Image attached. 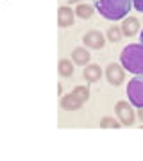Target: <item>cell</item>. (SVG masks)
<instances>
[{
  "instance_id": "6da1fadb",
  "label": "cell",
  "mask_w": 143,
  "mask_h": 161,
  "mask_svg": "<svg viewBox=\"0 0 143 161\" xmlns=\"http://www.w3.org/2000/svg\"><path fill=\"white\" fill-rule=\"evenodd\" d=\"M97 11L109 22H118L131 13V0H95Z\"/></svg>"
},
{
  "instance_id": "7a4b0ae2",
  "label": "cell",
  "mask_w": 143,
  "mask_h": 161,
  "mask_svg": "<svg viewBox=\"0 0 143 161\" xmlns=\"http://www.w3.org/2000/svg\"><path fill=\"white\" fill-rule=\"evenodd\" d=\"M120 63L124 70L134 75H143V45L141 43H131L127 45L120 54Z\"/></svg>"
},
{
  "instance_id": "3957f363",
  "label": "cell",
  "mask_w": 143,
  "mask_h": 161,
  "mask_svg": "<svg viewBox=\"0 0 143 161\" xmlns=\"http://www.w3.org/2000/svg\"><path fill=\"white\" fill-rule=\"evenodd\" d=\"M88 97H90V88L79 86V88H75L72 93H68V95H64L61 98V106L64 109H79L80 106L88 100Z\"/></svg>"
},
{
  "instance_id": "277c9868",
  "label": "cell",
  "mask_w": 143,
  "mask_h": 161,
  "mask_svg": "<svg viewBox=\"0 0 143 161\" xmlns=\"http://www.w3.org/2000/svg\"><path fill=\"white\" fill-rule=\"evenodd\" d=\"M125 92L131 106H134L138 109L143 108V75H136L134 79L129 80Z\"/></svg>"
},
{
  "instance_id": "5b68a950",
  "label": "cell",
  "mask_w": 143,
  "mask_h": 161,
  "mask_svg": "<svg viewBox=\"0 0 143 161\" xmlns=\"http://www.w3.org/2000/svg\"><path fill=\"white\" fill-rule=\"evenodd\" d=\"M116 115L120 118L122 125H132L134 124V111L131 108V102H125V100H120L116 104Z\"/></svg>"
},
{
  "instance_id": "8992f818",
  "label": "cell",
  "mask_w": 143,
  "mask_h": 161,
  "mask_svg": "<svg viewBox=\"0 0 143 161\" xmlns=\"http://www.w3.org/2000/svg\"><path fill=\"white\" fill-rule=\"evenodd\" d=\"M106 77H107V80L111 82V84H114V86H118V84H122L124 82V79H125V72H124V66H120V64H109L107 68H106Z\"/></svg>"
},
{
  "instance_id": "52a82bcc",
  "label": "cell",
  "mask_w": 143,
  "mask_h": 161,
  "mask_svg": "<svg viewBox=\"0 0 143 161\" xmlns=\"http://www.w3.org/2000/svg\"><path fill=\"white\" fill-rule=\"evenodd\" d=\"M86 47H90V48H102L106 45V40H104V36L100 31H90V32H86L84 38H82Z\"/></svg>"
},
{
  "instance_id": "ba28073f",
  "label": "cell",
  "mask_w": 143,
  "mask_h": 161,
  "mask_svg": "<svg viewBox=\"0 0 143 161\" xmlns=\"http://www.w3.org/2000/svg\"><path fill=\"white\" fill-rule=\"evenodd\" d=\"M57 23H59V27H70L74 23V11L68 6L59 7V11H57Z\"/></svg>"
},
{
  "instance_id": "9c48e42d",
  "label": "cell",
  "mask_w": 143,
  "mask_h": 161,
  "mask_svg": "<svg viewBox=\"0 0 143 161\" xmlns=\"http://www.w3.org/2000/svg\"><path fill=\"white\" fill-rule=\"evenodd\" d=\"M122 34H125V36H134L138 32V29H140V23H138L136 18H124V23H122Z\"/></svg>"
},
{
  "instance_id": "30bf717a",
  "label": "cell",
  "mask_w": 143,
  "mask_h": 161,
  "mask_svg": "<svg viewBox=\"0 0 143 161\" xmlns=\"http://www.w3.org/2000/svg\"><path fill=\"white\" fill-rule=\"evenodd\" d=\"M102 77V68L98 66V64H90V66H86L84 70V79L88 82H95Z\"/></svg>"
},
{
  "instance_id": "8fae6325",
  "label": "cell",
  "mask_w": 143,
  "mask_h": 161,
  "mask_svg": "<svg viewBox=\"0 0 143 161\" xmlns=\"http://www.w3.org/2000/svg\"><path fill=\"white\" fill-rule=\"evenodd\" d=\"M90 58H91L90 52L86 50V48H82V47H80V48H75V50L72 52V61L77 63V64H88L90 63Z\"/></svg>"
},
{
  "instance_id": "7c38bea8",
  "label": "cell",
  "mask_w": 143,
  "mask_h": 161,
  "mask_svg": "<svg viewBox=\"0 0 143 161\" xmlns=\"http://www.w3.org/2000/svg\"><path fill=\"white\" fill-rule=\"evenodd\" d=\"M75 14L79 18L88 20V18H91V14H93V6H90V4H79L77 9H75Z\"/></svg>"
},
{
  "instance_id": "4fadbf2b",
  "label": "cell",
  "mask_w": 143,
  "mask_h": 161,
  "mask_svg": "<svg viewBox=\"0 0 143 161\" xmlns=\"http://www.w3.org/2000/svg\"><path fill=\"white\" fill-rule=\"evenodd\" d=\"M59 74L63 75V77H70V75L74 74V64H72V61L61 59L59 61Z\"/></svg>"
},
{
  "instance_id": "5bb4252c",
  "label": "cell",
  "mask_w": 143,
  "mask_h": 161,
  "mask_svg": "<svg viewBox=\"0 0 143 161\" xmlns=\"http://www.w3.org/2000/svg\"><path fill=\"white\" fill-rule=\"evenodd\" d=\"M107 38H109V41H118L122 38V29L120 27H111V29L107 31Z\"/></svg>"
},
{
  "instance_id": "9a60e30c",
  "label": "cell",
  "mask_w": 143,
  "mask_h": 161,
  "mask_svg": "<svg viewBox=\"0 0 143 161\" xmlns=\"http://www.w3.org/2000/svg\"><path fill=\"white\" fill-rule=\"evenodd\" d=\"M100 125L102 127H113V129H120V122H116L114 118H111V116H106V118H102V122H100Z\"/></svg>"
},
{
  "instance_id": "2e32d148",
  "label": "cell",
  "mask_w": 143,
  "mask_h": 161,
  "mask_svg": "<svg viewBox=\"0 0 143 161\" xmlns=\"http://www.w3.org/2000/svg\"><path fill=\"white\" fill-rule=\"evenodd\" d=\"M131 2H132V7L138 13H143V0H131Z\"/></svg>"
},
{
  "instance_id": "e0dca14e",
  "label": "cell",
  "mask_w": 143,
  "mask_h": 161,
  "mask_svg": "<svg viewBox=\"0 0 143 161\" xmlns=\"http://www.w3.org/2000/svg\"><path fill=\"white\" fill-rule=\"evenodd\" d=\"M138 116H140V120L143 122V108H140V113H138Z\"/></svg>"
},
{
  "instance_id": "ac0fdd59",
  "label": "cell",
  "mask_w": 143,
  "mask_h": 161,
  "mask_svg": "<svg viewBox=\"0 0 143 161\" xmlns=\"http://www.w3.org/2000/svg\"><path fill=\"white\" fill-rule=\"evenodd\" d=\"M140 43L143 45V31H141V34H140Z\"/></svg>"
},
{
  "instance_id": "d6986e66",
  "label": "cell",
  "mask_w": 143,
  "mask_h": 161,
  "mask_svg": "<svg viewBox=\"0 0 143 161\" xmlns=\"http://www.w3.org/2000/svg\"><path fill=\"white\" fill-rule=\"evenodd\" d=\"M70 4H77V2H80V0H68Z\"/></svg>"
}]
</instances>
